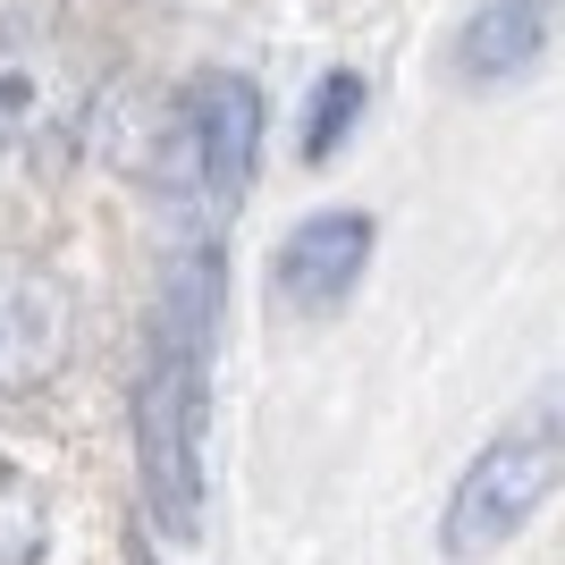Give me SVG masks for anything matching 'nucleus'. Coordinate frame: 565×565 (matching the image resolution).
<instances>
[{"instance_id": "6", "label": "nucleus", "mask_w": 565, "mask_h": 565, "mask_svg": "<svg viewBox=\"0 0 565 565\" xmlns=\"http://www.w3.org/2000/svg\"><path fill=\"white\" fill-rule=\"evenodd\" d=\"M363 262H372V212H312L287 228L279 262H270V287L296 312H330L354 296Z\"/></svg>"}, {"instance_id": "8", "label": "nucleus", "mask_w": 565, "mask_h": 565, "mask_svg": "<svg viewBox=\"0 0 565 565\" xmlns=\"http://www.w3.org/2000/svg\"><path fill=\"white\" fill-rule=\"evenodd\" d=\"M354 118H363V76H354V68L321 76V94H312V118H305V161H330L338 143L354 136Z\"/></svg>"}, {"instance_id": "5", "label": "nucleus", "mask_w": 565, "mask_h": 565, "mask_svg": "<svg viewBox=\"0 0 565 565\" xmlns=\"http://www.w3.org/2000/svg\"><path fill=\"white\" fill-rule=\"evenodd\" d=\"M68 338H76L68 287L51 279V270H34V262L0 254V397L43 388L68 363Z\"/></svg>"}, {"instance_id": "1", "label": "nucleus", "mask_w": 565, "mask_h": 565, "mask_svg": "<svg viewBox=\"0 0 565 565\" xmlns=\"http://www.w3.org/2000/svg\"><path fill=\"white\" fill-rule=\"evenodd\" d=\"M212 321H220V245H186L161 279L136 363V465L169 541L203 532V423H212Z\"/></svg>"}, {"instance_id": "2", "label": "nucleus", "mask_w": 565, "mask_h": 565, "mask_svg": "<svg viewBox=\"0 0 565 565\" xmlns=\"http://www.w3.org/2000/svg\"><path fill=\"white\" fill-rule=\"evenodd\" d=\"M557 481H565V380H557V388H541V397L523 405L490 448L456 472L448 515H439V548H448L456 565L498 557V548H507L523 523L557 498Z\"/></svg>"}, {"instance_id": "9", "label": "nucleus", "mask_w": 565, "mask_h": 565, "mask_svg": "<svg viewBox=\"0 0 565 565\" xmlns=\"http://www.w3.org/2000/svg\"><path fill=\"white\" fill-rule=\"evenodd\" d=\"M43 541H51L43 498L25 490L18 472H0V565H43Z\"/></svg>"}, {"instance_id": "7", "label": "nucleus", "mask_w": 565, "mask_h": 565, "mask_svg": "<svg viewBox=\"0 0 565 565\" xmlns=\"http://www.w3.org/2000/svg\"><path fill=\"white\" fill-rule=\"evenodd\" d=\"M541 43H548V0H490L456 34V76L465 85H507L541 60Z\"/></svg>"}, {"instance_id": "4", "label": "nucleus", "mask_w": 565, "mask_h": 565, "mask_svg": "<svg viewBox=\"0 0 565 565\" xmlns=\"http://www.w3.org/2000/svg\"><path fill=\"white\" fill-rule=\"evenodd\" d=\"M85 118V68L34 25H0V161L60 152Z\"/></svg>"}, {"instance_id": "3", "label": "nucleus", "mask_w": 565, "mask_h": 565, "mask_svg": "<svg viewBox=\"0 0 565 565\" xmlns=\"http://www.w3.org/2000/svg\"><path fill=\"white\" fill-rule=\"evenodd\" d=\"M254 152H262V94L245 76L212 68L178 94V118H169V143H161V186L194 212H236V194L254 178Z\"/></svg>"}]
</instances>
